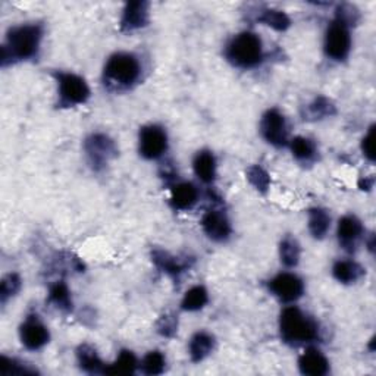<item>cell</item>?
Returning a JSON list of instances; mask_svg holds the SVG:
<instances>
[{"label": "cell", "mask_w": 376, "mask_h": 376, "mask_svg": "<svg viewBox=\"0 0 376 376\" xmlns=\"http://www.w3.org/2000/svg\"><path fill=\"white\" fill-rule=\"evenodd\" d=\"M271 293L284 303L297 301L304 293L303 281L290 272H282L269 281Z\"/></svg>", "instance_id": "8fae6325"}, {"label": "cell", "mask_w": 376, "mask_h": 376, "mask_svg": "<svg viewBox=\"0 0 376 376\" xmlns=\"http://www.w3.org/2000/svg\"><path fill=\"white\" fill-rule=\"evenodd\" d=\"M84 149L91 167L100 171L103 169L109 160L118 155L115 141L106 134H91L84 143Z\"/></svg>", "instance_id": "52a82bcc"}, {"label": "cell", "mask_w": 376, "mask_h": 376, "mask_svg": "<svg viewBox=\"0 0 376 376\" xmlns=\"http://www.w3.org/2000/svg\"><path fill=\"white\" fill-rule=\"evenodd\" d=\"M19 338L24 347L36 351L49 343L51 333L37 315H30L19 328Z\"/></svg>", "instance_id": "30bf717a"}, {"label": "cell", "mask_w": 376, "mask_h": 376, "mask_svg": "<svg viewBox=\"0 0 376 376\" xmlns=\"http://www.w3.org/2000/svg\"><path fill=\"white\" fill-rule=\"evenodd\" d=\"M138 360L135 355L130 350H122L120 356L110 365H106L105 375H131L135 372Z\"/></svg>", "instance_id": "603a6c76"}, {"label": "cell", "mask_w": 376, "mask_h": 376, "mask_svg": "<svg viewBox=\"0 0 376 376\" xmlns=\"http://www.w3.org/2000/svg\"><path fill=\"white\" fill-rule=\"evenodd\" d=\"M308 225L312 237L316 240H322L326 237L328 231L331 229V216H329L326 209L313 207L309 210Z\"/></svg>", "instance_id": "7402d4cb"}, {"label": "cell", "mask_w": 376, "mask_h": 376, "mask_svg": "<svg viewBox=\"0 0 376 376\" xmlns=\"http://www.w3.org/2000/svg\"><path fill=\"white\" fill-rule=\"evenodd\" d=\"M103 74L108 84L118 88H128L140 80L141 63L135 55L120 52L108 59Z\"/></svg>", "instance_id": "277c9868"}, {"label": "cell", "mask_w": 376, "mask_h": 376, "mask_svg": "<svg viewBox=\"0 0 376 376\" xmlns=\"http://www.w3.org/2000/svg\"><path fill=\"white\" fill-rule=\"evenodd\" d=\"M335 112L337 109L334 103L323 96L315 99L308 108V115L310 116L309 120H322V118L335 115Z\"/></svg>", "instance_id": "f546056e"}, {"label": "cell", "mask_w": 376, "mask_h": 376, "mask_svg": "<svg viewBox=\"0 0 376 376\" xmlns=\"http://www.w3.org/2000/svg\"><path fill=\"white\" fill-rule=\"evenodd\" d=\"M59 85V105L63 108H73L83 105L90 98V88L85 80L73 73H56Z\"/></svg>", "instance_id": "8992f818"}, {"label": "cell", "mask_w": 376, "mask_h": 376, "mask_svg": "<svg viewBox=\"0 0 376 376\" xmlns=\"http://www.w3.org/2000/svg\"><path fill=\"white\" fill-rule=\"evenodd\" d=\"M77 360L80 367L88 373H105L106 365L99 357L96 348L88 344H83L77 350Z\"/></svg>", "instance_id": "ffe728a7"}, {"label": "cell", "mask_w": 376, "mask_h": 376, "mask_svg": "<svg viewBox=\"0 0 376 376\" xmlns=\"http://www.w3.org/2000/svg\"><path fill=\"white\" fill-rule=\"evenodd\" d=\"M373 140H375V127H370L369 132L362 140V152L363 155L373 162L375 160V147H373Z\"/></svg>", "instance_id": "d590c367"}, {"label": "cell", "mask_w": 376, "mask_h": 376, "mask_svg": "<svg viewBox=\"0 0 376 376\" xmlns=\"http://www.w3.org/2000/svg\"><path fill=\"white\" fill-rule=\"evenodd\" d=\"M149 24V4L147 2H130L125 5L121 30L124 33H131L146 27Z\"/></svg>", "instance_id": "5bb4252c"}, {"label": "cell", "mask_w": 376, "mask_h": 376, "mask_svg": "<svg viewBox=\"0 0 376 376\" xmlns=\"http://www.w3.org/2000/svg\"><path fill=\"white\" fill-rule=\"evenodd\" d=\"M21 290V278L18 273H9L2 279L0 284V300L2 303H6L11 297L16 296V293Z\"/></svg>", "instance_id": "1f68e13d"}, {"label": "cell", "mask_w": 376, "mask_h": 376, "mask_svg": "<svg viewBox=\"0 0 376 376\" xmlns=\"http://www.w3.org/2000/svg\"><path fill=\"white\" fill-rule=\"evenodd\" d=\"M258 22L265 24V26L273 28L275 31H287L291 26L290 16L278 9H266L257 18Z\"/></svg>", "instance_id": "83f0119b"}, {"label": "cell", "mask_w": 376, "mask_h": 376, "mask_svg": "<svg viewBox=\"0 0 376 376\" xmlns=\"http://www.w3.org/2000/svg\"><path fill=\"white\" fill-rule=\"evenodd\" d=\"M152 258L155 265L164 273H168L169 276H179L182 272H185L188 268H190V262L187 261V258H179L175 257L172 254H169L168 251H163L160 249L153 250L152 253Z\"/></svg>", "instance_id": "e0dca14e"}, {"label": "cell", "mask_w": 376, "mask_h": 376, "mask_svg": "<svg viewBox=\"0 0 376 376\" xmlns=\"http://www.w3.org/2000/svg\"><path fill=\"white\" fill-rule=\"evenodd\" d=\"M215 350V337L210 335L206 331L196 333L190 344H188V352H190V359L194 363H199L204 360L207 356H210V352Z\"/></svg>", "instance_id": "d6986e66"}, {"label": "cell", "mask_w": 376, "mask_h": 376, "mask_svg": "<svg viewBox=\"0 0 376 376\" xmlns=\"http://www.w3.org/2000/svg\"><path fill=\"white\" fill-rule=\"evenodd\" d=\"M333 275L341 284L350 286L356 284L365 275V269L355 261H338L333 268Z\"/></svg>", "instance_id": "44dd1931"}, {"label": "cell", "mask_w": 376, "mask_h": 376, "mask_svg": "<svg viewBox=\"0 0 376 376\" xmlns=\"http://www.w3.org/2000/svg\"><path fill=\"white\" fill-rule=\"evenodd\" d=\"M49 301L62 312H70L74 306L73 297H70V291L63 281H58L51 287Z\"/></svg>", "instance_id": "d4e9b609"}, {"label": "cell", "mask_w": 376, "mask_h": 376, "mask_svg": "<svg viewBox=\"0 0 376 376\" xmlns=\"http://www.w3.org/2000/svg\"><path fill=\"white\" fill-rule=\"evenodd\" d=\"M335 18L344 21L347 26H355V24L359 21V12L355 6L351 5H340L337 8V14H335Z\"/></svg>", "instance_id": "e575fe53"}, {"label": "cell", "mask_w": 376, "mask_h": 376, "mask_svg": "<svg viewBox=\"0 0 376 376\" xmlns=\"http://www.w3.org/2000/svg\"><path fill=\"white\" fill-rule=\"evenodd\" d=\"M279 334L287 344H309L319 340V325L315 319L304 315L297 306H290L281 312Z\"/></svg>", "instance_id": "7a4b0ae2"}, {"label": "cell", "mask_w": 376, "mask_h": 376, "mask_svg": "<svg viewBox=\"0 0 376 376\" xmlns=\"http://www.w3.org/2000/svg\"><path fill=\"white\" fill-rule=\"evenodd\" d=\"M226 59L237 68H254L263 59V44L254 33H240L228 43L225 49Z\"/></svg>", "instance_id": "3957f363"}, {"label": "cell", "mask_w": 376, "mask_h": 376, "mask_svg": "<svg viewBox=\"0 0 376 376\" xmlns=\"http://www.w3.org/2000/svg\"><path fill=\"white\" fill-rule=\"evenodd\" d=\"M261 134L269 145L275 147H284L288 145V127L286 116L278 109L265 112L261 121Z\"/></svg>", "instance_id": "9c48e42d"}, {"label": "cell", "mask_w": 376, "mask_h": 376, "mask_svg": "<svg viewBox=\"0 0 376 376\" xmlns=\"http://www.w3.org/2000/svg\"><path fill=\"white\" fill-rule=\"evenodd\" d=\"M0 372H2V375H28V373H36L37 370H34L26 365H22L14 359L2 356Z\"/></svg>", "instance_id": "d6a6232c"}, {"label": "cell", "mask_w": 376, "mask_h": 376, "mask_svg": "<svg viewBox=\"0 0 376 376\" xmlns=\"http://www.w3.org/2000/svg\"><path fill=\"white\" fill-rule=\"evenodd\" d=\"M157 333L163 337H174L177 333V328H178V320L175 319V316L172 315H164L159 319L157 325Z\"/></svg>", "instance_id": "836d02e7"}, {"label": "cell", "mask_w": 376, "mask_h": 376, "mask_svg": "<svg viewBox=\"0 0 376 376\" xmlns=\"http://www.w3.org/2000/svg\"><path fill=\"white\" fill-rule=\"evenodd\" d=\"M290 147L293 156L300 162H310L318 153L316 145L308 137H294L290 141Z\"/></svg>", "instance_id": "484cf974"}, {"label": "cell", "mask_w": 376, "mask_h": 376, "mask_svg": "<svg viewBox=\"0 0 376 376\" xmlns=\"http://www.w3.org/2000/svg\"><path fill=\"white\" fill-rule=\"evenodd\" d=\"M298 369L308 376H323L329 372V360L318 348H308L298 357Z\"/></svg>", "instance_id": "9a60e30c"}, {"label": "cell", "mask_w": 376, "mask_h": 376, "mask_svg": "<svg viewBox=\"0 0 376 376\" xmlns=\"http://www.w3.org/2000/svg\"><path fill=\"white\" fill-rule=\"evenodd\" d=\"M363 234H365V229L357 216L345 215L338 221L337 237H338L340 246L345 249L347 251L356 250L359 241L363 237Z\"/></svg>", "instance_id": "7c38bea8"}, {"label": "cell", "mask_w": 376, "mask_h": 376, "mask_svg": "<svg viewBox=\"0 0 376 376\" xmlns=\"http://www.w3.org/2000/svg\"><path fill=\"white\" fill-rule=\"evenodd\" d=\"M138 150L145 159L155 160L168 150V135L159 125H146L138 135Z\"/></svg>", "instance_id": "ba28073f"}, {"label": "cell", "mask_w": 376, "mask_h": 376, "mask_svg": "<svg viewBox=\"0 0 376 376\" xmlns=\"http://www.w3.org/2000/svg\"><path fill=\"white\" fill-rule=\"evenodd\" d=\"M323 51L328 58L333 61H344L351 51V34L350 26L338 18H335L328 27L323 41Z\"/></svg>", "instance_id": "5b68a950"}, {"label": "cell", "mask_w": 376, "mask_h": 376, "mask_svg": "<svg viewBox=\"0 0 376 376\" xmlns=\"http://www.w3.org/2000/svg\"><path fill=\"white\" fill-rule=\"evenodd\" d=\"M209 301V293L203 286H196L188 290L181 301V309L185 312L202 310Z\"/></svg>", "instance_id": "cb8c5ba5"}, {"label": "cell", "mask_w": 376, "mask_h": 376, "mask_svg": "<svg viewBox=\"0 0 376 376\" xmlns=\"http://www.w3.org/2000/svg\"><path fill=\"white\" fill-rule=\"evenodd\" d=\"M193 169L196 177L204 182L210 184L216 178V159L214 153L209 150H202L194 156L193 160Z\"/></svg>", "instance_id": "ac0fdd59"}, {"label": "cell", "mask_w": 376, "mask_h": 376, "mask_svg": "<svg viewBox=\"0 0 376 376\" xmlns=\"http://www.w3.org/2000/svg\"><path fill=\"white\" fill-rule=\"evenodd\" d=\"M140 367L141 372L146 375H160L164 372V367H167V359L157 350L149 351L143 360H141Z\"/></svg>", "instance_id": "f1b7e54d"}, {"label": "cell", "mask_w": 376, "mask_h": 376, "mask_svg": "<svg viewBox=\"0 0 376 376\" xmlns=\"http://www.w3.org/2000/svg\"><path fill=\"white\" fill-rule=\"evenodd\" d=\"M300 256H301V249L300 244L296 239L293 237H286L279 244V257L281 262L284 263L287 268H294L300 262Z\"/></svg>", "instance_id": "4316f807"}, {"label": "cell", "mask_w": 376, "mask_h": 376, "mask_svg": "<svg viewBox=\"0 0 376 376\" xmlns=\"http://www.w3.org/2000/svg\"><path fill=\"white\" fill-rule=\"evenodd\" d=\"M202 228L210 240L222 243L231 235V224L226 215L221 210H209L202 219Z\"/></svg>", "instance_id": "4fadbf2b"}, {"label": "cell", "mask_w": 376, "mask_h": 376, "mask_svg": "<svg viewBox=\"0 0 376 376\" xmlns=\"http://www.w3.org/2000/svg\"><path fill=\"white\" fill-rule=\"evenodd\" d=\"M247 179L256 190L261 192L262 194H265L269 190L271 177L262 167H258V164H253V167L247 169Z\"/></svg>", "instance_id": "4dcf8cb0"}, {"label": "cell", "mask_w": 376, "mask_h": 376, "mask_svg": "<svg viewBox=\"0 0 376 376\" xmlns=\"http://www.w3.org/2000/svg\"><path fill=\"white\" fill-rule=\"evenodd\" d=\"M169 200L175 210H188L197 203L199 190L192 182H178L171 188Z\"/></svg>", "instance_id": "2e32d148"}, {"label": "cell", "mask_w": 376, "mask_h": 376, "mask_svg": "<svg viewBox=\"0 0 376 376\" xmlns=\"http://www.w3.org/2000/svg\"><path fill=\"white\" fill-rule=\"evenodd\" d=\"M43 38V27L38 24H26L9 30L2 47V63L34 58Z\"/></svg>", "instance_id": "6da1fadb"}]
</instances>
